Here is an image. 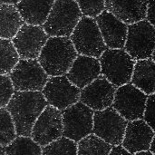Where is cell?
I'll return each instance as SVG.
<instances>
[{
	"instance_id": "obj_5",
	"label": "cell",
	"mask_w": 155,
	"mask_h": 155,
	"mask_svg": "<svg viewBox=\"0 0 155 155\" xmlns=\"http://www.w3.org/2000/svg\"><path fill=\"white\" fill-rule=\"evenodd\" d=\"M101 75L115 87L129 84L135 61L123 49H106L99 57Z\"/></svg>"
},
{
	"instance_id": "obj_18",
	"label": "cell",
	"mask_w": 155,
	"mask_h": 155,
	"mask_svg": "<svg viewBox=\"0 0 155 155\" xmlns=\"http://www.w3.org/2000/svg\"><path fill=\"white\" fill-rule=\"evenodd\" d=\"M148 1H105V10L126 25L145 20Z\"/></svg>"
},
{
	"instance_id": "obj_3",
	"label": "cell",
	"mask_w": 155,
	"mask_h": 155,
	"mask_svg": "<svg viewBox=\"0 0 155 155\" xmlns=\"http://www.w3.org/2000/svg\"><path fill=\"white\" fill-rule=\"evenodd\" d=\"M82 16L76 1H54L42 27L51 37H69Z\"/></svg>"
},
{
	"instance_id": "obj_9",
	"label": "cell",
	"mask_w": 155,
	"mask_h": 155,
	"mask_svg": "<svg viewBox=\"0 0 155 155\" xmlns=\"http://www.w3.org/2000/svg\"><path fill=\"white\" fill-rule=\"evenodd\" d=\"M126 125L127 121L113 107L94 112L93 134L113 147L122 144Z\"/></svg>"
},
{
	"instance_id": "obj_28",
	"label": "cell",
	"mask_w": 155,
	"mask_h": 155,
	"mask_svg": "<svg viewBox=\"0 0 155 155\" xmlns=\"http://www.w3.org/2000/svg\"><path fill=\"white\" fill-rule=\"evenodd\" d=\"M13 94L14 88L9 76L0 74V109L6 107Z\"/></svg>"
},
{
	"instance_id": "obj_8",
	"label": "cell",
	"mask_w": 155,
	"mask_h": 155,
	"mask_svg": "<svg viewBox=\"0 0 155 155\" xmlns=\"http://www.w3.org/2000/svg\"><path fill=\"white\" fill-rule=\"evenodd\" d=\"M9 78L15 92H42L49 76L37 60L20 59Z\"/></svg>"
},
{
	"instance_id": "obj_29",
	"label": "cell",
	"mask_w": 155,
	"mask_h": 155,
	"mask_svg": "<svg viewBox=\"0 0 155 155\" xmlns=\"http://www.w3.org/2000/svg\"><path fill=\"white\" fill-rule=\"evenodd\" d=\"M143 120L154 130V94H150L147 97Z\"/></svg>"
},
{
	"instance_id": "obj_27",
	"label": "cell",
	"mask_w": 155,
	"mask_h": 155,
	"mask_svg": "<svg viewBox=\"0 0 155 155\" xmlns=\"http://www.w3.org/2000/svg\"><path fill=\"white\" fill-rule=\"evenodd\" d=\"M83 16L94 18L105 10V1H76Z\"/></svg>"
},
{
	"instance_id": "obj_15",
	"label": "cell",
	"mask_w": 155,
	"mask_h": 155,
	"mask_svg": "<svg viewBox=\"0 0 155 155\" xmlns=\"http://www.w3.org/2000/svg\"><path fill=\"white\" fill-rule=\"evenodd\" d=\"M154 139L153 130L143 119L127 122L121 146L130 154L149 151L150 144Z\"/></svg>"
},
{
	"instance_id": "obj_16",
	"label": "cell",
	"mask_w": 155,
	"mask_h": 155,
	"mask_svg": "<svg viewBox=\"0 0 155 155\" xmlns=\"http://www.w3.org/2000/svg\"><path fill=\"white\" fill-rule=\"evenodd\" d=\"M95 21L108 49H123L124 47L127 35V25L125 24L107 10L99 15Z\"/></svg>"
},
{
	"instance_id": "obj_6",
	"label": "cell",
	"mask_w": 155,
	"mask_h": 155,
	"mask_svg": "<svg viewBox=\"0 0 155 155\" xmlns=\"http://www.w3.org/2000/svg\"><path fill=\"white\" fill-rule=\"evenodd\" d=\"M124 48V51L134 61L150 59L154 53V26L146 20L127 25Z\"/></svg>"
},
{
	"instance_id": "obj_12",
	"label": "cell",
	"mask_w": 155,
	"mask_h": 155,
	"mask_svg": "<svg viewBox=\"0 0 155 155\" xmlns=\"http://www.w3.org/2000/svg\"><path fill=\"white\" fill-rule=\"evenodd\" d=\"M62 136V112L47 105L36 119L30 137L42 148Z\"/></svg>"
},
{
	"instance_id": "obj_17",
	"label": "cell",
	"mask_w": 155,
	"mask_h": 155,
	"mask_svg": "<svg viewBox=\"0 0 155 155\" xmlns=\"http://www.w3.org/2000/svg\"><path fill=\"white\" fill-rule=\"evenodd\" d=\"M100 75L101 67L99 60L79 54L66 73L68 81L78 89H84Z\"/></svg>"
},
{
	"instance_id": "obj_23",
	"label": "cell",
	"mask_w": 155,
	"mask_h": 155,
	"mask_svg": "<svg viewBox=\"0 0 155 155\" xmlns=\"http://www.w3.org/2000/svg\"><path fill=\"white\" fill-rule=\"evenodd\" d=\"M19 60V55L12 41L0 38V74H10Z\"/></svg>"
},
{
	"instance_id": "obj_4",
	"label": "cell",
	"mask_w": 155,
	"mask_h": 155,
	"mask_svg": "<svg viewBox=\"0 0 155 155\" xmlns=\"http://www.w3.org/2000/svg\"><path fill=\"white\" fill-rule=\"evenodd\" d=\"M77 54L98 59L107 49L95 19L82 16L69 36Z\"/></svg>"
},
{
	"instance_id": "obj_10",
	"label": "cell",
	"mask_w": 155,
	"mask_h": 155,
	"mask_svg": "<svg viewBox=\"0 0 155 155\" xmlns=\"http://www.w3.org/2000/svg\"><path fill=\"white\" fill-rule=\"evenodd\" d=\"M148 95L132 84L116 88L113 108L127 122L143 119Z\"/></svg>"
},
{
	"instance_id": "obj_26",
	"label": "cell",
	"mask_w": 155,
	"mask_h": 155,
	"mask_svg": "<svg viewBox=\"0 0 155 155\" xmlns=\"http://www.w3.org/2000/svg\"><path fill=\"white\" fill-rule=\"evenodd\" d=\"M16 137L15 125L10 114L5 108L0 109V145L10 144Z\"/></svg>"
},
{
	"instance_id": "obj_11",
	"label": "cell",
	"mask_w": 155,
	"mask_h": 155,
	"mask_svg": "<svg viewBox=\"0 0 155 155\" xmlns=\"http://www.w3.org/2000/svg\"><path fill=\"white\" fill-rule=\"evenodd\" d=\"M41 93L48 105L62 112L79 102L81 90L73 85L66 76L61 75L48 78Z\"/></svg>"
},
{
	"instance_id": "obj_7",
	"label": "cell",
	"mask_w": 155,
	"mask_h": 155,
	"mask_svg": "<svg viewBox=\"0 0 155 155\" xmlns=\"http://www.w3.org/2000/svg\"><path fill=\"white\" fill-rule=\"evenodd\" d=\"M63 136L75 143L92 134L94 111L77 102L62 113Z\"/></svg>"
},
{
	"instance_id": "obj_33",
	"label": "cell",
	"mask_w": 155,
	"mask_h": 155,
	"mask_svg": "<svg viewBox=\"0 0 155 155\" xmlns=\"http://www.w3.org/2000/svg\"><path fill=\"white\" fill-rule=\"evenodd\" d=\"M0 155H5V147L1 146L0 145Z\"/></svg>"
},
{
	"instance_id": "obj_32",
	"label": "cell",
	"mask_w": 155,
	"mask_h": 155,
	"mask_svg": "<svg viewBox=\"0 0 155 155\" xmlns=\"http://www.w3.org/2000/svg\"><path fill=\"white\" fill-rule=\"evenodd\" d=\"M132 155H153V153H151L149 151H145V152H140V153H134V154Z\"/></svg>"
},
{
	"instance_id": "obj_22",
	"label": "cell",
	"mask_w": 155,
	"mask_h": 155,
	"mask_svg": "<svg viewBox=\"0 0 155 155\" xmlns=\"http://www.w3.org/2000/svg\"><path fill=\"white\" fill-rule=\"evenodd\" d=\"M113 146L91 134L77 143V155H109Z\"/></svg>"
},
{
	"instance_id": "obj_24",
	"label": "cell",
	"mask_w": 155,
	"mask_h": 155,
	"mask_svg": "<svg viewBox=\"0 0 155 155\" xmlns=\"http://www.w3.org/2000/svg\"><path fill=\"white\" fill-rule=\"evenodd\" d=\"M5 155H42V148L31 137L16 136L5 148Z\"/></svg>"
},
{
	"instance_id": "obj_25",
	"label": "cell",
	"mask_w": 155,
	"mask_h": 155,
	"mask_svg": "<svg viewBox=\"0 0 155 155\" xmlns=\"http://www.w3.org/2000/svg\"><path fill=\"white\" fill-rule=\"evenodd\" d=\"M42 155H77V143L62 136L42 147Z\"/></svg>"
},
{
	"instance_id": "obj_1",
	"label": "cell",
	"mask_w": 155,
	"mask_h": 155,
	"mask_svg": "<svg viewBox=\"0 0 155 155\" xmlns=\"http://www.w3.org/2000/svg\"><path fill=\"white\" fill-rule=\"evenodd\" d=\"M47 105L41 92H14L5 109L12 117L16 136L30 137L36 119Z\"/></svg>"
},
{
	"instance_id": "obj_21",
	"label": "cell",
	"mask_w": 155,
	"mask_h": 155,
	"mask_svg": "<svg viewBox=\"0 0 155 155\" xmlns=\"http://www.w3.org/2000/svg\"><path fill=\"white\" fill-rule=\"evenodd\" d=\"M154 62L151 59L135 61L132 84L146 95L154 94Z\"/></svg>"
},
{
	"instance_id": "obj_31",
	"label": "cell",
	"mask_w": 155,
	"mask_h": 155,
	"mask_svg": "<svg viewBox=\"0 0 155 155\" xmlns=\"http://www.w3.org/2000/svg\"><path fill=\"white\" fill-rule=\"evenodd\" d=\"M109 155H131L126 150H124L121 145L118 146H114L112 148L111 153H109Z\"/></svg>"
},
{
	"instance_id": "obj_30",
	"label": "cell",
	"mask_w": 155,
	"mask_h": 155,
	"mask_svg": "<svg viewBox=\"0 0 155 155\" xmlns=\"http://www.w3.org/2000/svg\"><path fill=\"white\" fill-rule=\"evenodd\" d=\"M154 5L155 2H149L148 3V5H147V9H146V17L147 18V22L150 23L152 25L154 26L155 20H154Z\"/></svg>"
},
{
	"instance_id": "obj_2",
	"label": "cell",
	"mask_w": 155,
	"mask_h": 155,
	"mask_svg": "<svg viewBox=\"0 0 155 155\" xmlns=\"http://www.w3.org/2000/svg\"><path fill=\"white\" fill-rule=\"evenodd\" d=\"M69 37H49L38 57V62L50 77L65 74L77 57Z\"/></svg>"
},
{
	"instance_id": "obj_19",
	"label": "cell",
	"mask_w": 155,
	"mask_h": 155,
	"mask_svg": "<svg viewBox=\"0 0 155 155\" xmlns=\"http://www.w3.org/2000/svg\"><path fill=\"white\" fill-rule=\"evenodd\" d=\"M54 1H20L15 7L25 24L42 26L45 23Z\"/></svg>"
},
{
	"instance_id": "obj_20",
	"label": "cell",
	"mask_w": 155,
	"mask_h": 155,
	"mask_svg": "<svg viewBox=\"0 0 155 155\" xmlns=\"http://www.w3.org/2000/svg\"><path fill=\"white\" fill-rule=\"evenodd\" d=\"M17 2H0V38L11 40L25 24L15 4Z\"/></svg>"
},
{
	"instance_id": "obj_13",
	"label": "cell",
	"mask_w": 155,
	"mask_h": 155,
	"mask_svg": "<svg viewBox=\"0 0 155 155\" xmlns=\"http://www.w3.org/2000/svg\"><path fill=\"white\" fill-rule=\"evenodd\" d=\"M48 38L42 26L24 24L11 41L20 59L37 60Z\"/></svg>"
},
{
	"instance_id": "obj_14",
	"label": "cell",
	"mask_w": 155,
	"mask_h": 155,
	"mask_svg": "<svg viewBox=\"0 0 155 155\" xmlns=\"http://www.w3.org/2000/svg\"><path fill=\"white\" fill-rule=\"evenodd\" d=\"M115 91L116 87L109 83L103 75H100L82 89L79 102L94 112L103 111L113 104Z\"/></svg>"
}]
</instances>
